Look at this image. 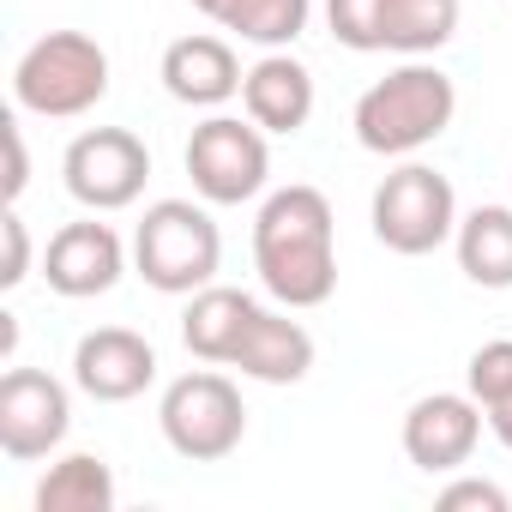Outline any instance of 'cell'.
<instances>
[{
  "mask_svg": "<svg viewBox=\"0 0 512 512\" xmlns=\"http://www.w3.org/2000/svg\"><path fill=\"white\" fill-rule=\"evenodd\" d=\"M380 7L386 0H326V25L344 49L356 55H374L380 49Z\"/></svg>",
  "mask_w": 512,
  "mask_h": 512,
  "instance_id": "22",
  "label": "cell"
},
{
  "mask_svg": "<svg viewBox=\"0 0 512 512\" xmlns=\"http://www.w3.org/2000/svg\"><path fill=\"white\" fill-rule=\"evenodd\" d=\"M25 181H31V157H25V133H19V121H7V205H19V193H25Z\"/></svg>",
  "mask_w": 512,
  "mask_h": 512,
  "instance_id": "25",
  "label": "cell"
},
{
  "mask_svg": "<svg viewBox=\"0 0 512 512\" xmlns=\"http://www.w3.org/2000/svg\"><path fill=\"white\" fill-rule=\"evenodd\" d=\"M458 37V0H386L380 7V49L392 55H434Z\"/></svg>",
  "mask_w": 512,
  "mask_h": 512,
  "instance_id": "19",
  "label": "cell"
},
{
  "mask_svg": "<svg viewBox=\"0 0 512 512\" xmlns=\"http://www.w3.org/2000/svg\"><path fill=\"white\" fill-rule=\"evenodd\" d=\"M482 404L470 392H428L410 404L404 416V458L428 476H446V470H464L476 440H482Z\"/></svg>",
  "mask_w": 512,
  "mask_h": 512,
  "instance_id": "11",
  "label": "cell"
},
{
  "mask_svg": "<svg viewBox=\"0 0 512 512\" xmlns=\"http://www.w3.org/2000/svg\"><path fill=\"white\" fill-rule=\"evenodd\" d=\"M458 272L476 290H512V205H476L458 217Z\"/></svg>",
  "mask_w": 512,
  "mask_h": 512,
  "instance_id": "17",
  "label": "cell"
},
{
  "mask_svg": "<svg viewBox=\"0 0 512 512\" xmlns=\"http://www.w3.org/2000/svg\"><path fill=\"white\" fill-rule=\"evenodd\" d=\"M121 272H127V247H121V235H115L109 223H97V217H79V223L55 229L49 247H43V278H49V290L67 296V302L109 296V290L121 284Z\"/></svg>",
  "mask_w": 512,
  "mask_h": 512,
  "instance_id": "10",
  "label": "cell"
},
{
  "mask_svg": "<svg viewBox=\"0 0 512 512\" xmlns=\"http://www.w3.org/2000/svg\"><path fill=\"white\" fill-rule=\"evenodd\" d=\"M241 109L247 121H260L266 133H302L314 115V73L290 55V49H266L241 79Z\"/></svg>",
  "mask_w": 512,
  "mask_h": 512,
  "instance_id": "13",
  "label": "cell"
},
{
  "mask_svg": "<svg viewBox=\"0 0 512 512\" xmlns=\"http://www.w3.org/2000/svg\"><path fill=\"white\" fill-rule=\"evenodd\" d=\"M241 61L223 37H175L163 49V91L187 109H223L229 97H241Z\"/></svg>",
  "mask_w": 512,
  "mask_h": 512,
  "instance_id": "14",
  "label": "cell"
},
{
  "mask_svg": "<svg viewBox=\"0 0 512 512\" xmlns=\"http://www.w3.org/2000/svg\"><path fill=\"white\" fill-rule=\"evenodd\" d=\"M464 392L488 410V404H500L506 392H512V338H488L476 356H470V368H464Z\"/></svg>",
  "mask_w": 512,
  "mask_h": 512,
  "instance_id": "21",
  "label": "cell"
},
{
  "mask_svg": "<svg viewBox=\"0 0 512 512\" xmlns=\"http://www.w3.org/2000/svg\"><path fill=\"white\" fill-rule=\"evenodd\" d=\"M253 314H260V302H253L247 290L205 284V290H193V302H187V314H181V344H187L199 362L229 368V362H235V344H241V332H247Z\"/></svg>",
  "mask_w": 512,
  "mask_h": 512,
  "instance_id": "16",
  "label": "cell"
},
{
  "mask_svg": "<svg viewBox=\"0 0 512 512\" xmlns=\"http://www.w3.org/2000/svg\"><path fill=\"white\" fill-rule=\"evenodd\" d=\"M157 422H163V440L187 458V464H217L241 446L247 434V404L235 392L229 374L217 368H193L181 380H169L163 404H157Z\"/></svg>",
  "mask_w": 512,
  "mask_h": 512,
  "instance_id": "6",
  "label": "cell"
},
{
  "mask_svg": "<svg viewBox=\"0 0 512 512\" xmlns=\"http://www.w3.org/2000/svg\"><path fill=\"white\" fill-rule=\"evenodd\" d=\"M37 512H115V470L97 452H67L31 494Z\"/></svg>",
  "mask_w": 512,
  "mask_h": 512,
  "instance_id": "18",
  "label": "cell"
},
{
  "mask_svg": "<svg viewBox=\"0 0 512 512\" xmlns=\"http://www.w3.org/2000/svg\"><path fill=\"white\" fill-rule=\"evenodd\" d=\"M464 506H482V512H506L512 494L500 482H482V476H464V482H446L440 488V512H464Z\"/></svg>",
  "mask_w": 512,
  "mask_h": 512,
  "instance_id": "23",
  "label": "cell"
},
{
  "mask_svg": "<svg viewBox=\"0 0 512 512\" xmlns=\"http://www.w3.org/2000/svg\"><path fill=\"white\" fill-rule=\"evenodd\" d=\"M109 97V55L85 31L37 37L13 67V103L43 121H79Z\"/></svg>",
  "mask_w": 512,
  "mask_h": 512,
  "instance_id": "4",
  "label": "cell"
},
{
  "mask_svg": "<svg viewBox=\"0 0 512 512\" xmlns=\"http://www.w3.org/2000/svg\"><path fill=\"white\" fill-rule=\"evenodd\" d=\"M217 266H223V229L211 223L205 205H193V199L145 205V217L133 229V272L151 290L193 296V290L217 284Z\"/></svg>",
  "mask_w": 512,
  "mask_h": 512,
  "instance_id": "3",
  "label": "cell"
},
{
  "mask_svg": "<svg viewBox=\"0 0 512 512\" xmlns=\"http://www.w3.org/2000/svg\"><path fill=\"white\" fill-rule=\"evenodd\" d=\"M73 428V398L55 374L43 368H7L0 380V452L13 464L49 458Z\"/></svg>",
  "mask_w": 512,
  "mask_h": 512,
  "instance_id": "9",
  "label": "cell"
},
{
  "mask_svg": "<svg viewBox=\"0 0 512 512\" xmlns=\"http://www.w3.org/2000/svg\"><path fill=\"white\" fill-rule=\"evenodd\" d=\"M157 380V350L127 326H97L73 344V386L97 404H127Z\"/></svg>",
  "mask_w": 512,
  "mask_h": 512,
  "instance_id": "12",
  "label": "cell"
},
{
  "mask_svg": "<svg viewBox=\"0 0 512 512\" xmlns=\"http://www.w3.org/2000/svg\"><path fill=\"white\" fill-rule=\"evenodd\" d=\"M482 416H488V434H494V440H500V446L512 452V392H506L500 404H488Z\"/></svg>",
  "mask_w": 512,
  "mask_h": 512,
  "instance_id": "26",
  "label": "cell"
},
{
  "mask_svg": "<svg viewBox=\"0 0 512 512\" xmlns=\"http://www.w3.org/2000/svg\"><path fill=\"white\" fill-rule=\"evenodd\" d=\"M229 368H241L247 380H260V386H296L314 368V332L302 320H290V314H278V308L260 302V314L247 320Z\"/></svg>",
  "mask_w": 512,
  "mask_h": 512,
  "instance_id": "15",
  "label": "cell"
},
{
  "mask_svg": "<svg viewBox=\"0 0 512 512\" xmlns=\"http://www.w3.org/2000/svg\"><path fill=\"white\" fill-rule=\"evenodd\" d=\"M0 235H7V272H0V290H19L31 278V229L19 217V205H7V217H0Z\"/></svg>",
  "mask_w": 512,
  "mask_h": 512,
  "instance_id": "24",
  "label": "cell"
},
{
  "mask_svg": "<svg viewBox=\"0 0 512 512\" xmlns=\"http://www.w3.org/2000/svg\"><path fill=\"white\" fill-rule=\"evenodd\" d=\"M193 7H199L205 19H223V7H229V0H193Z\"/></svg>",
  "mask_w": 512,
  "mask_h": 512,
  "instance_id": "27",
  "label": "cell"
},
{
  "mask_svg": "<svg viewBox=\"0 0 512 512\" xmlns=\"http://www.w3.org/2000/svg\"><path fill=\"white\" fill-rule=\"evenodd\" d=\"M314 19V0H229L223 7V31H235L241 43H260V49H290Z\"/></svg>",
  "mask_w": 512,
  "mask_h": 512,
  "instance_id": "20",
  "label": "cell"
},
{
  "mask_svg": "<svg viewBox=\"0 0 512 512\" xmlns=\"http://www.w3.org/2000/svg\"><path fill=\"white\" fill-rule=\"evenodd\" d=\"M61 175L85 211H127V205H139V193L151 181V151L127 127H85L67 145Z\"/></svg>",
  "mask_w": 512,
  "mask_h": 512,
  "instance_id": "8",
  "label": "cell"
},
{
  "mask_svg": "<svg viewBox=\"0 0 512 512\" xmlns=\"http://www.w3.org/2000/svg\"><path fill=\"white\" fill-rule=\"evenodd\" d=\"M368 223H374V241L386 253H404V260H422V253L446 247L458 235V193L440 169L428 163H398L380 187H374V205H368Z\"/></svg>",
  "mask_w": 512,
  "mask_h": 512,
  "instance_id": "5",
  "label": "cell"
},
{
  "mask_svg": "<svg viewBox=\"0 0 512 512\" xmlns=\"http://www.w3.org/2000/svg\"><path fill=\"white\" fill-rule=\"evenodd\" d=\"M253 272L278 308H326L338 290L332 199L308 181L278 187L253 217Z\"/></svg>",
  "mask_w": 512,
  "mask_h": 512,
  "instance_id": "1",
  "label": "cell"
},
{
  "mask_svg": "<svg viewBox=\"0 0 512 512\" xmlns=\"http://www.w3.org/2000/svg\"><path fill=\"white\" fill-rule=\"evenodd\" d=\"M458 115V85L434 67V61H404L386 79H374L356 97V139L374 157H416L422 145H434Z\"/></svg>",
  "mask_w": 512,
  "mask_h": 512,
  "instance_id": "2",
  "label": "cell"
},
{
  "mask_svg": "<svg viewBox=\"0 0 512 512\" xmlns=\"http://www.w3.org/2000/svg\"><path fill=\"white\" fill-rule=\"evenodd\" d=\"M187 175L193 193L205 205H247L266 193L272 175V145L260 121H241V115H211L193 127L187 139Z\"/></svg>",
  "mask_w": 512,
  "mask_h": 512,
  "instance_id": "7",
  "label": "cell"
}]
</instances>
